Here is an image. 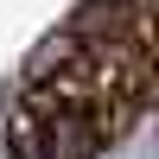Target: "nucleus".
<instances>
[{
    "mask_svg": "<svg viewBox=\"0 0 159 159\" xmlns=\"http://www.w3.org/2000/svg\"><path fill=\"white\" fill-rule=\"evenodd\" d=\"M140 13H147V0H83L64 32H70L83 51H102V45H121V38L134 32Z\"/></svg>",
    "mask_w": 159,
    "mask_h": 159,
    "instance_id": "f257e3e1",
    "label": "nucleus"
},
{
    "mask_svg": "<svg viewBox=\"0 0 159 159\" xmlns=\"http://www.w3.org/2000/svg\"><path fill=\"white\" fill-rule=\"evenodd\" d=\"M38 153L45 159H96L102 140L89 134V115H45L38 121Z\"/></svg>",
    "mask_w": 159,
    "mask_h": 159,
    "instance_id": "f03ea898",
    "label": "nucleus"
},
{
    "mask_svg": "<svg viewBox=\"0 0 159 159\" xmlns=\"http://www.w3.org/2000/svg\"><path fill=\"white\" fill-rule=\"evenodd\" d=\"M76 64H83V45H76L70 32H51L45 45L25 57V89H32V83H45V76H57V70H76Z\"/></svg>",
    "mask_w": 159,
    "mask_h": 159,
    "instance_id": "7ed1b4c3",
    "label": "nucleus"
}]
</instances>
